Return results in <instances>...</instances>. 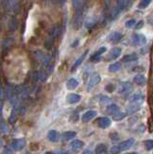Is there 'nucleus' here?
<instances>
[{"instance_id": "f257e3e1", "label": "nucleus", "mask_w": 153, "mask_h": 154, "mask_svg": "<svg viewBox=\"0 0 153 154\" xmlns=\"http://www.w3.org/2000/svg\"><path fill=\"white\" fill-rule=\"evenodd\" d=\"M143 100H145V96L143 94H142L141 93H137L135 94H133L130 98H129V102L132 105H138L140 106Z\"/></svg>"}, {"instance_id": "f03ea898", "label": "nucleus", "mask_w": 153, "mask_h": 154, "mask_svg": "<svg viewBox=\"0 0 153 154\" xmlns=\"http://www.w3.org/2000/svg\"><path fill=\"white\" fill-rule=\"evenodd\" d=\"M133 42L136 45H143L146 43V37L142 34H134L133 35Z\"/></svg>"}, {"instance_id": "7ed1b4c3", "label": "nucleus", "mask_w": 153, "mask_h": 154, "mask_svg": "<svg viewBox=\"0 0 153 154\" xmlns=\"http://www.w3.org/2000/svg\"><path fill=\"white\" fill-rule=\"evenodd\" d=\"M121 49L118 47H115L113 49L110 50L109 54H108V57H107V60L108 61H113V60H116L118 58L121 56Z\"/></svg>"}, {"instance_id": "20e7f679", "label": "nucleus", "mask_w": 153, "mask_h": 154, "mask_svg": "<svg viewBox=\"0 0 153 154\" xmlns=\"http://www.w3.org/2000/svg\"><path fill=\"white\" fill-rule=\"evenodd\" d=\"M95 123H96L100 128H108L110 125H111V120L109 118H99L95 120Z\"/></svg>"}, {"instance_id": "39448f33", "label": "nucleus", "mask_w": 153, "mask_h": 154, "mask_svg": "<svg viewBox=\"0 0 153 154\" xmlns=\"http://www.w3.org/2000/svg\"><path fill=\"white\" fill-rule=\"evenodd\" d=\"M101 81V77H100L99 74H93L92 77L90 78V81H89V86H88V91L92 90L94 86H96L99 82Z\"/></svg>"}, {"instance_id": "423d86ee", "label": "nucleus", "mask_w": 153, "mask_h": 154, "mask_svg": "<svg viewBox=\"0 0 153 154\" xmlns=\"http://www.w3.org/2000/svg\"><path fill=\"white\" fill-rule=\"evenodd\" d=\"M134 143H135V140L133 138H130V139L126 140V141L121 143V144H119L118 146H119V149H121V151H124V150H127V149L132 147Z\"/></svg>"}, {"instance_id": "0eeeda50", "label": "nucleus", "mask_w": 153, "mask_h": 154, "mask_svg": "<svg viewBox=\"0 0 153 154\" xmlns=\"http://www.w3.org/2000/svg\"><path fill=\"white\" fill-rule=\"evenodd\" d=\"M25 143H26V142L24 139H17L12 143V147H13V149H15V150H20V149L24 147Z\"/></svg>"}, {"instance_id": "6e6552de", "label": "nucleus", "mask_w": 153, "mask_h": 154, "mask_svg": "<svg viewBox=\"0 0 153 154\" xmlns=\"http://www.w3.org/2000/svg\"><path fill=\"white\" fill-rule=\"evenodd\" d=\"M121 38H122L121 33H119V32H113V33H111V34H110V35L108 36L107 40H108L110 42L117 43V42H118L119 41L121 40Z\"/></svg>"}, {"instance_id": "1a4fd4ad", "label": "nucleus", "mask_w": 153, "mask_h": 154, "mask_svg": "<svg viewBox=\"0 0 153 154\" xmlns=\"http://www.w3.org/2000/svg\"><path fill=\"white\" fill-rule=\"evenodd\" d=\"M97 113L95 111H88L82 116V122H89L90 120H92L94 117H96Z\"/></svg>"}, {"instance_id": "9d476101", "label": "nucleus", "mask_w": 153, "mask_h": 154, "mask_svg": "<svg viewBox=\"0 0 153 154\" xmlns=\"http://www.w3.org/2000/svg\"><path fill=\"white\" fill-rule=\"evenodd\" d=\"M80 100H81V96L76 94H69L68 96H66V101H68L69 104L78 103Z\"/></svg>"}, {"instance_id": "9b49d317", "label": "nucleus", "mask_w": 153, "mask_h": 154, "mask_svg": "<svg viewBox=\"0 0 153 154\" xmlns=\"http://www.w3.org/2000/svg\"><path fill=\"white\" fill-rule=\"evenodd\" d=\"M133 88L130 83H128V82H123L121 85V90H119V94H128L132 91Z\"/></svg>"}, {"instance_id": "f8f14e48", "label": "nucleus", "mask_w": 153, "mask_h": 154, "mask_svg": "<svg viewBox=\"0 0 153 154\" xmlns=\"http://www.w3.org/2000/svg\"><path fill=\"white\" fill-rule=\"evenodd\" d=\"M88 53H89V51H88V50H86V51L83 53V54L81 55L77 60H76V62L74 63V65L72 66V67H71V71H74V70H75L76 69H77V67H78L81 64H82V62L85 60V58H86V56H87Z\"/></svg>"}, {"instance_id": "ddd939ff", "label": "nucleus", "mask_w": 153, "mask_h": 154, "mask_svg": "<svg viewBox=\"0 0 153 154\" xmlns=\"http://www.w3.org/2000/svg\"><path fill=\"white\" fill-rule=\"evenodd\" d=\"M95 24H96V18H95L94 17H90L87 18V20H86L85 26L88 30H90V29H93L94 27Z\"/></svg>"}, {"instance_id": "4468645a", "label": "nucleus", "mask_w": 153, "mask_h": 154, "mask_svg": "<svg viewBox=\"0 0 153 154\" xmlns=\"http://www.w3.org/2000/svg\"><path fill=\"white\" fill-rule=\"evenodd\" d=\"M78 85H79L78 81L74 78H70L69 80H68V82H66V88L70 91L75 90L78 87Z\"/></svg>"}, {"instance_id": "2eb2a0df", "label": "nucleus", "mask_w": 153, "mask_h": 154, "mask_svg": "<svg viewBox=\"0 0 153 154\" xmlns=\"http://www.w3.org/2000/svg\"><path fill=\"white\" fill-rule=\"evenodd\" d=\"M134 81H135V83L139 86H142L146 83V78L145 75L142 74H138L134 77Z\"/></svg>"}, {"instance_id": "dca6fc26", "label": "nucleus", "mask_w": 153, "mask_h": 154, "mask_svg": "<svg viewBox=\"0 0 153 154\" xmlns=\"http://www.w3.org/2000/svg\"><path fill=\"white\" fill-rule=\"evenodd\" d=\"M47 138L50 142H57L59 139V134L56 130H50L48 131V134H47Z\"/></svg>"}, {"instance_id": "f3484780", "label": "nucleus", "mask_w": 153, "mask_h": 154, "mask_svg": "<svg viewBox=\"0 0 153 154\" xmlns=\"http://www.w3.org/2000/svg\"><path fill=\"white\" fill-rule=\"evenodd\" d=\"M75 136H76V133L74 131H66V132H64L63 134H62L61 138L63 141H69V140L75 138Z\"/></svg>"}, {"instance_id": "a211bd4d", "label": "nucleus", "mask_w": 153, "mask_h": 154, "mask_svg": "<svg viewBox=\"0 0 153 154\" xmlns=\"http://www.w3.org/2000/svg\"><path fill=\"white\" fill-rule=\"evenodd\" d=\"M131 0H118V3H117V7L118 8L119 11L121 10H124L125 8H127L130 4Z\"/></svg>"}, {"instance_id": "6ab92c4d", "label": "nucleus", "mask_w": 153, "mask_h": 154, "mask_svg": "<svg viewBox=\"0 0 153 154\" xmlns=\"http://www.w3.org/2000/svg\"><path fill=\"white\" fill-rule=\"evenodd\" d=\"M16 2L15 0H2V6L6 10H11L15 7Z\"/></svg>"}, {"instance_id": "aec40b11", "label": "nucleus", "mask_w": 153, "mask_h": 154, "mask_svg": "<svg viewBox=\"0 0 153 154\" xmlns=\"http://www.w3.org/2000/svg\"><path fill=\"white\" fill-rule=\"evenodd\" d=\"M118 111H119L118 110V105H116V104L109 105L108 107H107V109H106L107 114L108 115H111V116H113V115H115L116 113H118Z\"/></svg>"}, {"instance_id": "412c9836", "label": "nucleus", "mask_w": 153, "mask_h": 154, "mask_svg": "<svg viewBox=\"0 0 153 154\" xmlns=\"http://www.w3.org/2000/svg\"><path fill=\"white\" fill-rule=\"evenodd\" d=\"M138 60V56L136 54H129V55H125L122 59L121 62L123 63H129V62H134Z\"/></svg>"}, {"instance_id": "4be33fe9", "label": "nucleus", "mask_w": 153, "mask_h": 154, "mask_svg": "<svg viewBox=\"0 0 153 154\" xmlns=\"http://www.w3.org/2000/svg\"><path fill=\"white\" fill-rule=\"evenodd\" d=\"M121 69V65L119 64V63H113V64H111L108 67L110 72H117Z\"/></svg>"}, {"instance_id": "5701e85b", "label": "nucleus", "mask_w": 153, "mask_h": 154, "mask_svg": "<svg viewBox=\"0 0 153 154\" xmlns=\"http://www.w3.org/2000/svg\"><path fill=\"white\" fill-rule=\"evenodd\" d=\"M70 146L74 149H80L84 146V143L82 141H80V140H74V141L71 142Z\"/></svg>"}, {"instance_id": "b1692460", "label": "nucleus", "mask_w": 153, "mask_h": 154, "mask_svg": "<svg viewBox=\"0 0 153 154\" xmlns=\"http://www.w3.org/2000/svg\"><path fill=\"white\" fill-rule=\"evenodd\" d=\"M17 20L16 18H11L10 20H9V26L8 28L10 29L11 31H14V30H16V29L17 28Z\"/></svg>"}, {"instance_id": "393cba45", "label": "nucleus", "mask_w": 153, "mask_h": 154, "mask_svg": "<svg viewBox=\"0 0 153 154\" xmlns=\"http://www.w3.org/2000/svg\"><path fill=\"white\" fill-rule=\"evenodd\" d=\"M107 152V147L103 143H99L95 147V153H106Z\"/></svg>"}, {"instance_id": "a878e982", "label": "nucleus", "mask_w": 153, "mask_h": 154, "mask_svg": "<svg viewBox=\"0 0 153 154\" xmlns=\"http://www.w3.org/2000/svg\"><path fill=\"white\" fill-rule=\"evenodd\" d=\"M125 117H126V114H125V113L119 112V111H118V113H116L115 115H113V119H114V120H116V122H119V120L123 119Z\"/></svg>"}, {"instance_id": "bb28decb", "label": "nucleus", "mask_w": 153, "mask_h": 154, "mask_svg": "<svg viewBox=\"0 0 153 154\" xmlns=\"http://www.w3.org/2000/svg\"><path fill=\"white\" fill-rule=\"evenodd\" d=\"M138 110H139V106L138 105H132L131 104V106L127 107V109H126V114L131 115L133 113H135L136 111H138Z\"/></svg>"}, {"instance_id": "cd10ccee", "label": "nucleus", "mask_w": 153, "mask_h": 154, "mask_svg": "<svg viewBox=\"0 0 153 154\" xmlns=\"http://www.w3.org/2000/svg\"><path fill=\"white\" fill-rule=\"evenodd\" d=\"M54 37H52V36H50L47 40L45 41V42H44V46L46 47V48H51V46L54 45Z\"/></svg>"}, {"instance_id": "c85d7f7f", "label": "nucleus", "mask_w": 153, "mask_h": 154, "mask_svg": "<svg viewBox=\"0 0 153 154\" xmlns=\"http://www.w3.org/2000/svg\"><path fill=\"white\" fill-rule=\"evenodd\" d=\"M60 32H61V29H60V27H59L58 25H56V26H54V28L51 30L50 36H52V37L56 38V37L58 36L59 34H60Z\"/></svg>"}, {"instance_id": "c756f323", "label": "nucleus", "mask_w": 153, "mask_h": 154, "mask_svg": "<svg viewBox=\"0 0 153 154\" xmlns=\"http://www.w3.org/2000/svg\"><path fill=\"white\" fill-rule=\"evenodd\" d=\"M152 0H142L139 4V9H145L151 3Z\"/></svg>"}, {"instance_id": "7c9ffc66", "label": "nucleus", "mask_w": 153, "mask_h": 154, "mask_svg": "<svg viewBox=\"0 0 153 154\" xmlns=\"http://www.w3.org/2000/svg\"><path fill=\"white\" fill-rule=\"evenodd\" d=\"M106 49L107 48L105 47V46H101L99 48V49L97 50V51H95L94 53H93V57H99L101 54H103V53L106 51Z\"/></svg>"}, {"instance_id": "2f4dec72", "label": "nucleus", "mask_w": 153, "mask_h": 154, "mask_svg": "<svg viewBox=\"0 0 153 154\" xmlns=\"http://www.w3.org/2000/svg\"><path fill=\"white\" fill-rule=\"evenodd\" d=\"M143 143H145V147L146 150H151L153 148V140H147Z\"/></svg>"}, {"instance_id": "473e14b6", "label": "nucleus", "mask_w": 153, "mask_h": 154, "mask_svg": "<svg viewBox=\"0 0 153 154\" xmlns=\"http://www.w3.org/2000/svg\"><path fill=\"white\" fill-rule=\"evenodd\" d=\"M135 25H136V20H135V19H130V20H128V21L125 22V27L127 29H131Z\"/></svg>"}, {"instance_id": "72a5a7b5", "label": "nucleus", "mask_w": 153, "mask_h": 154, "mask_svg": "<svg viewBox=\"0 0 153 154\" xmlns=\"http://www.w3.org/2000/svg\"><path fill=\"white\" fill-rule=\"evenodd\" d=\"M110 139H111L113 142H118L119 140V135L117 132H113L110 134Z\"/></svg>"}, {"instance_id": "f704fd0d", "label": "nucleus", "mask_w": 153, "mask_h": 154, "mask_svg": "<svg viewBox=\"0 0 153 154\" xmlns=\"http://www.w3.org/2000/svg\"><path fill=\"white\" fill-rule=\"evenodd\" d=\"M17 108H15V110L13 111V113H12V116H11V118H10V122H16V119L17 118Z\"/></svg>"}, {"instance_id": "c9c22d12", "label": "nucleus", "mask_w": 153, "mask_h": 154, "mask_svg": "<svg viewBox=\"0 0 153 154\" xmlns=\"http://www.w3.org/2000/svg\"><path fill=\"white\" fill-rule=\"evenodd\" d=\"M100 102H101V104H108L111 102V98L108 97V96H102L100 98Z\"/></svg>"}, {"instance_id": "e433bc0d", "label": "nucleus", "mask_w": 153, "mask_h": 154, "mask_svg": "<svg viewBox=\"0 0 153 154\" xmlns=\"http://www.w3.org/2000/svg\"><path fill=\"white\" fill-rule=\"evenodd\" d=\"M105 89H106V91H109V93H112V91L115 90V86H114L113 84H108V85L106 86V88H105Z\"/></svg>"}, {"instance_id": "4c0bfd02", "label": "nucleus", "mask_w": 153, "mask_h": 154, "mask_svg": "<svg viewBox=\"0 0 153 154\" xmlns=\"http://www.w3.org/2000/svg\"><path fill=\"white\" fill-rule=\"evenodd\" d=\"M0 129H1L4 133H8V131H9V129H8V127L6 126V125L4 123H1V122H0Z\"/></svg>"}, {"instance_id": "58836bf2", "label": "nucleus", "mask_w": 153, "mask_h": 154, "mask_svg": "<svg viewBox=\"0 0 153 154\" xmlns=\"http://www.w3.org/2000/svg\"><path fill=\"white\" fill-rule=\"evenodd\" d=\"M119 151H121V149H119V146H115L111 148V153H118Z\"/></svg>"}, {"instance_id": "ea45409f", "label": "nucleus", "mask_w": 153, "mask_h": 154, "mask_svg": "<svg viewBox=\"0 0 153 154\" xmlns=\"http://www.w3.org/2000/svg\"><path fill=\"white\" fill-rule=\"evenodd\" d=\"M143 24H145V23H143V21H142V20L139 21V22H138V24L136 25V29H138V30H139V29H142V28L143 27Z\"/></svg>"}, {"instance_id": "a19ab883", "label": "nucleus", "mask_w": 153, "mask_h": 154, "mask_svg": "<svg viewBox=\"0 0 153 154\" xmlns=\"http://www.w3.org/2000/svg\"><path fill=\"white\" fill-rule=\"evenodd\" d=\"M54 3H56V4H59V5H63V4H65V2L66 1V0H52Z\"/></svg>"}, {"instance_id": "79ce46f5", "label": "nucleus", "mask_w": 153, "mask_h": 154, "mask_svg": "<svg viewBox=\"0 0 153 154\" xmlns=\"http://www.w3.org/2000/svg\"><path fill=\"white\" fill-rule=\"evenodd\" d=\"M71 117H72V118L70 119L71 122H76V120L78 119V115L77 114H73L72 116H71Z\"/></svg>"}, {"instance_id": "37998d69", "label": "nucleus", "mask_w": 153, "mask_h": 154, "mask_svg": "<svg viewBox=\"0 0 153 154\" xmlns=\"http://www.w3.org/2000/svg\"><path fill=\"white\" fill-rule=\"evenodd\" d=\"M78 43H79V41H78V40H76V41H75V42H73V43H72V47H75L76 45H78Z\"/></svg>"}, {"instance_id": "c03bdc74", "label": "nucleus", "mask_w": 153, "mask_h": 154, "mask_svg": "<svg viewBox=\"0 0 153 154\" xmlns=\"http://www.w3.org/2000/svg\"><path fill=\"white\" fill-rule=\"evenodd\" d=\"M84 153H92V151H90V150H86V151H84Z\"/></svg>"}]
</instances>
